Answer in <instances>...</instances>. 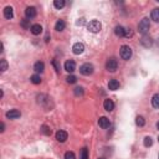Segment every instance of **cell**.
Wrapping results in <instances>:
<instances>
[{
  "instance_id": "cell-1",
  "label": "cell",
  "mask_w": 159,
  "mask_h": 159,
  "mask_svg": "<svg viewBox=\"0 0 159 159\" xmlns=\"http://www.w3.org/2000/svg\"><path fill=\"white\" fill-rule=\"evenodd\" d=\"M150 29V21L148 18H144V19H142L141 20V23L138 24V30H139V33L141 34H146L148 33V30Z\"/></svg>"
},
{
  "instance_id": "cell-2",
  "label": "cell",
  "mask_w": 159,
  "mask_h": 159,
  "mask_svg": "<svg viewBox=\"0 0 159 159\" xmlns=\"http://www.w3.org/2000/svg\"><path fill=\"white\" fill-rule=\"evenodd\" d=\"M87 29L91 31V33L96 34V33H99V31H101V29H102V25H101V23H99L98 20H92V21H89V23H88Z\"/></svg>"
},
{
  "instance_id": "cell-3",
  "label": "cell",
  "mask_w": 159,
  "mask_h": 159,
  "mask_svg": "<svg viewBox=\"0 0 159 159\" xmlns=\"http://www.w3.org/2000/svg\"><path fill=\"white\" fill-rule=\"evenodd\" d=\"M119 55H121V57H122L123 60H129L131 57H132V49H131L129 46L123 45V46L121 47Z\"/></svg>"
},
{
  "instance_id": "cell-4",
  "label": "cell",
  "mask_w": 159,
  "mask_h": 159,
  "mask_svg": "<svg viewBox=\"0 0 159 159\" xmlns=\"http://www.w3.org/2000/svg\"><path fill=\"white\" fill-rule=\"evenodd\" d=\"M80 72H81L83 76L92 75L93 73V65H91V63H83V65L80 67Z\"/></svg>"
},
{
  "instance_id": "cell-5",
  "label": "cell",
  "mask_w": 159,
  "mask_h": 159,
  "mask_svg": "<svg viewBox=\"0 0 159 159\" xmlns=\"http://www.w3.org/2000/svg\"><path fill=\"white\" fill-rule=\"evenodd\" d=\"M117 67H118V62L114 57H111V59L107 61V63H106V68L111 72H114L116 70H117Z\"/></svg>"
},
{
  "instance_id": "cell-6",
  "label": "cell",
  "mask_w": 159,
  "mask_h": 159,
  "mask_svg": "<svg viewBox=\"0 0 159 159\" xmlns=\"http://www.w3.org/2000/svg\"><path fill=\"white\" fill-rule=\"evenodd\" d=\"M72 51L75 55H81L84 51V45L82 44V42H76V44L72 46Z\"/></svg>"
},
{
  "instance_id": "cell-7",
  "label": "cell",
  "mask_w": 159,
  "mask_h": 159,
  "mask_svg": "<svg viewBox=\"0 0 159 159\" xmlns=\"http://www.w3.org/2000/svg\"><path fill=\"white\" fill-rule=\"evenodd\" d=\"M67 137H68V134H67V132H65V131H61V129H60V131L56 132V139L59 141L60 143L66 142Z\"/></svg>"
},
{
  "instance_id": "cell-8",
  "label": "cell",
  "mask_w": 159,
  "mask_h": 159,
  "mask_svg": "<svg viewBox=\"0 0 159 159\" xmlns=\"http://www.w3.org/2000/svg\"><path fill=\"white\" fill-rule=\"evenodd\" d=\"M65 70L67 71V72H73L76 70V63H75V61L73 60H68V61H66L65 62Z\"/></svg>"
},
{
  "instance_id": "cell-9",
  "label": "cell",
  "mask_w": 159,
  "mask_h": 159,
  "mask_svg": "<svg viewBox=\"0 0 159 159\" xmlns=\"http://www.w3.org/2000/svg\"><path fill=\"white\" fill-rule=\"evenodd\" d=\"M21 116V113H20V111H18V109H10L9 112L6 113V118H9V119H16V118H19Z\"/></svg>"
},
{
  "instance_id": "cell-10",
  "label": "cell",
  "mask_w": 159,
  "mask_h": 159,
  "mask_svg": "<svg viewBox=\"0 0 159 159\" xmlns=\"http://www.w3.org/2000/svg\"><path fill=\"white\" fill-rule=\"evenodd\" d=\"M103 107L104 109L107 111V112H112V111L114 109V103H113V101L112 99H104V102H103Z\"/></svg>"
},
{
  "instance_id": "cell-11",
  "label": "cell",
  "mask_w": 159,
  "mask_h": 159,
  "mask_svg": "<svg viewBox=\"0 0 159 159\" xmlns=\"http://www.w3.org/2000/svg\"><path fill=\"white\" fill-rule=\"evenodd\" d=\"M25 15L28 19H33L36 16V9L34 6H28L25 10Z\"/></svg>"
},
{
  "instance_id": "cell-12",
  "label": "cell",
  "mask_w": 159,
  "mask_h": 159,
  "mask_svg": "<svg viewBox=\"0 0 159 159\" xmlns=\"http://www.w3.org/2000/svg\"><path fill=\"white\" fill-rule=\"evenodd\" d=\"M98 126L101 127V128H103V129L108 128L109 127V119L107 117H101L98 119Z\"/></svg>"
},
{
  "instance_id": "cell-13",
  "label": "cell",
  "mask_w": 159,
  "mask_h": 159,
  "mask_svg": "<svg viewBox=\"0 0 159 159\" xmlns=\"http://www.w3.org/2000/svg\"><path fill=\"white\" fill-rule=\"evenodd\" d=\"M141 44L144 46V47H150L152 45H153V40H152V38H149V36H143L142 38V40H141Z\"/></svg>"
},
{
  "instance_id": "cell-14",
  "label": "cell",
  "mask_w": 159,
  "mask_h": 159,
  "mask_svg": "<svg viewBox=\"0 0 159 159\" xmlns=\"http://www.w3.org/2000/svg\"><path fill=\"white\" fill-rule=\"evenodd\" d=\"M4 16H5V19H8V20L14 18V13H13V8L11 6H6L4 9Z\"/></svg>"
},
{
  "instance_id": "cell-15",
  "label": "cell",
  "mask_w": 159,
  "mask_h": 159,
  "mask_svg": "<svg viewBox=\"0 0 159 159\" xmlns=\"http://www.w3.org/2000/svg\"><path fill=\"white\" fill-rule=\"evenodd\" d=\"M30 31L33 33L34 35H40L41 33H42V26L41 25H39V24H35V25H33L30 28Z\"/></svg>"
},
{
  "instance_id": "cell-16",
  "label": "cell",
  "mask_w": 159,
  "mask_h": 159,
  "mask_svg": "<svg viewBox=\"0 0 159 159\" xmlns=\"http://www.w3.org/2000/svg\"><path fill=\"white\" fill-rule=\"evenodd\" d=\"M108 88L111 89V91H116V89L119 88V82L117 81V80H111V81L108 82Z\"/></svg>"
},
{
  "instance_id": "cell-17",
  "label": "cell",
  "mask_w": 159,
  "mask_h": 159,
  "mask_svg": "<svg viewBox=\"0 0 159 159\" xmlns=\"http://www.w3.org/2000/svg\"><path fill=\"white\" fill-rule=\"evenodd\" d=\"M34 70L36 72H44V70H45L44 62H42V61H38V62L35 63V66H34Z\"/></svg>"
},
{
  "instance_id": "cell-18",
  "label": "cell",
  "mask_w": 159,
  "mask_h": 159,
  "mask_svg": "<svg viewBox=\"0 0 159 159\" xmlns=\"http://www.w3.org/2000/svg\"><path fill=\"white\" fill-rule=\"evenodd\" d=\"M124 31H126V29L123 28V26H121V25L116 26V29H114V33H116V35L119 36V38H122V36H124Z\"/></svg>"
},
{
  "instance_id": "cell-19",
  "label": "cell",
  "mask_w": 159,
  "mask_h": 159,
  "mask_svg": "<svg viewBox=\"0 0 159 159\" xmlns=\"http://www.w3.org/2000/svg\"><path fill=\"white\" fill-rule=\"evenodd\" d=\"M65 28H66V23L63 20H59L56 23V25H55V29L57 30V31H62V30H65Z\"/></svg>"
},
{
  "instance_id": "cell-20",
  "label": "cell",
  "mask_w": 159,
  "mask_h": 159,
  "mask_svg": "<svg viewBox=\"0 0 159 159\" xmlns=\"http://www.w3.org/2000/svg\"><path fill=\"white\" fill-rule=\"evenodd\" d=\"M150 16H152V20H154V21H157V23H159V8H155V9L152 10Z\"/></svg>"
},
{
  "instance_id": "cell-21",
  "label": "cell",
  "mask_w": 159,
  "mask_h": 159,
  "mask_svg": "<svg viewBox=\"0 0 159 159\" xmlns=\"http://www.w3.org/2000/svg\"><path fill=\"white\" fill-rule=\"evenodd\" d=\"M152 104L154 108H159V93H155L152 98Z\"/></svg>"
},
{
  "instance_id": "cell-22",
  "label": "cell",
  "mask_w": 159,
  "mask_h": 159,
  "mask_svg": "<svg viewBox=\"0 0 159 159\" xmlns=\"http://www.w3.org/2000/svg\"><path fill=\"white\" fill-rule=\"evenodd\" d=\"M41 132H42V133H44L45 136H51V133H52V131H51L50 127H49V126H45V124L41 127Z\"/></svg>"
},
{
  "instance_id": "cell-23",
  "label": "cell",
  "mask_w": 159,
  "mask_h": 159,
  "mask_svg": "<svg viewBox=\"0 0 159 159\" xmlns=\"http://www.w3.org/2000/svg\"><path fill=\"white\" fill-rule=\"evenodd\" d=\"M30 81L33 82L34 84H40L41 83V77L39 75H33V76H31V78H30Z\"/></svg>"
},
{
  "instance_id": "cell-24",
  "label": "cell",
  "mask_w": 159,
  "mask_h": 159,
  "mask_svg": "<svg viewBox=\"0 0 159 159\" xmlns=\"http://www.w3.org/2000/svg\"><path fill=\"white\" fill-rule=\"evenodd\" d=\"M54 6L56 9H62L65 6V0H55L54 1Z\"/></svg>"
},
{
  "instance_id": "cell-25",
  "label": "cell",
  "mask_w": 159,
  "mask_h": 159,
  "mask_svg": "<svg viewBox=\"0 0 159 159\" xmlns=\"http://www.w3.org/2000/svg\"><path fill=\"white\" fill-rule=\"evenodd\" d=\"M136 123H137V126H139V127H143L146 124V121H144V118L142 117V116H138V117L136 118Z\"/></svg>"
},
{
  "instance_id": "cell-26",
  "label": "cell",
  "mask_w": 159,
  "mask_h": 159,
  "mask_svg": "<svg viewBox=\"0 0 159 159\" xmlns=\"http://www.w3.org/2000/svg\"><path fill=\"white\" fill-rule=\"evenodd\" d=\"M0 66H1V67H0V70H1V72H5V71L8 70V62L5 61L4 59H3L1 61H0Z\"/></svg>"
},
{
  "instance_id": "cell-27",
  "label": "cell",
  "mask_w": 159,
  "mask_h": 159,
  "mask_svg": "<svg viewBox=\"0 0 159 159\" xmlns=\"http://www.w3.org/2000/svg\"><path fill=\"white\" fill-rule=\"evenodd\" d=\"M153 144V141L150 137H146L144 138V147H150Z\"/></svg>"
},
{
  "instance_id": "cell-28",
  "label": "cell",
  "mask_w": 159,
  "mask_h": 159,
  "mask_svg": "<svg viewBox=\"0 0 159 159\" xmlns=\"http://www.w3.org/2000/svg\"><path fill=\"white\" fill-rule=\"evenodd\" d=\"M81 159H88V152H87V148H83L81 150Z\"/></svg>"
},
{
  "instance_id": "cell-29",
  "label": "cell",
  "mask_w": 159,
  "mask_h": 159,
  "mask_svg": "<svg viewBox=\"0 0 159 159\" xmlns=\"http://www.w3.org/2000/svg\"><path fill=\"white\" fill-rule=\"evenodd\" d=\"M124 36H126L127 39L132 38V36H133V30H132V29H126V31H124Z\"/></svg>"
},
{
  "instance_id": "cell-30",
  "label": "cell",
  "mask_w": 159,
  "mask_h": 159,
  "mask_svg": "<svg viewBox=\"0 0 159 159\" xmlns=\"http://www.w3.org/2000/svg\"><path fill=\"white\" fill-rule=\"evenodd\" d=\"M73 92H75L76 96H82L84 91H83V88H82V87H76V88H75V91H73Z\"/></svg>"
},
{
  "instance_id": "cell-31",
  "label": "cell",
  "mask_w": 159,
  "mask_h": 159,
  "mask_svg": "<svg viewBox=\"0 0 159 159\" xmlns=\"http://www.w3.org/2000/svg\"><path fill=\"white\" fill-rule=\"evenodd\" d=\"M65 159H76V155L73 152H67L65 154Z\"/></svg>"
},
{
  "instance_id": "cell-32",
  "label": "cell",
  "mask_w": 159,
  "mask_h": 159,
  "mask_svg": "<svg viewBox=\"0 0 159 159\" xmlns=\"http://www.w3.org/2000/svg\"><path fill=\"white\" fill-rule=\"evenodd\" d=\"M66 80H67V82H68V83H75V82L77 81V78H76L75 76H68Z\"/></svg>"
},
{
  "instance_id": "cell-33",
  "label": "cell",
  "mask_w": 159,
  "mask_h": 159,
  "mask_svg": "<svg viewBox=\"0 0 159 159\" xmlns=\"http://www.w3.org/2000/svg\"><path fill=\"white\" fill-rule=\"evenodd\" d=\"M84 23H86V20H84L83 18H81V19H80V20L77 21L76 24H77V25H80V26H82V25H84Z\"/></svg>"
},
{
  "instance_id": "cell-34",
  "label": "cell",
  "mask_w": 159,
  "mask_h": 159,
  "mask_svg": "<svg viewBox=\"0 0 159 159\" xmlns=\"http://www.w3.org/2000/svg\"><path fill=\"white\" fill-rule=\"evenodd\" d=\"M29 21H30V20H23L21 25H23L24 28H30V26H29Z\"/></svg>"
},
{
  "instance_id": "cell-35",
  "label": "cell",
  "mask_w": 159,
  "mask_h": 159,
  "mask_svg": "<svg viewBox=\"0 0 159 159\" xmlns=\"http://www.w3.org/2000/svg\"><path fill=\"white\" fill-rule=\"evenodd\" d=\"M52 63H54V66L56 67V71H60V66H59V65H57V62H56L55 60H54V61H52Z\"/></svg>"
},
{
  "instance_id": "cell-36",
  "label": "cell",
  "mask_w": 159,
  "mask_h": 159,
  "mask_svg": "<svg viewBox=\"0 0 159 159\" xmlns=\"http://www.w3.org/2000/svg\"><path fill=\"white\" fill-rule=\"evenodd\" d=\"M4 131H5V124H4V123H1V129H0V132H1V133H3Z\"/></svg>"
},
{
  "instance_id": "cell-37",
  "label": "cell",
  "mask_w": 159,
  "mask_h": 159,
  "mask_svg": "<svg viewBox=\"0 0 159 159\" xmlns=\"http://www.w3.org/2000/svg\"><path fill=\"white\" fill-rule=\"evenodd\" d=\"M157 128L159 129V122H158V123H157Z\"/></svg>"
},
{
  "instance_id": "cell-38",
  "label": "cell",
  "mask_w": 159,
  "mask_h": 159,
  "mask_svg": "<svg viewBox=\"0 0 159 159\" xmlns=\"http://www.w3.org/2000/svg\"><path fill=\"white\" fill-rule=\"evenodd\" d=\"M98 159H104V158H98Z\"/></svg>"
},
{
  "instance_id": "cell-39",
  "label": "cell",
  "mask_w": 159,
  "mask_h": 159,
  "mask_svg": "<svg viewBox=\"0 0 159 159\" xmlns=\"http://www.w3.org/2000/svg\"><path fill=\"white\" fill-rule=\"evenodd\" d=\"M158 142H159V137H158Z\"/></svg>"
},
{
  "instance_id": "cell-40",
  "label": "cell",
  "mask_w": 159,
  "mask_h": 159,
  "mask_svg": "<svg viewBox=\"0 0 159 159\" xmlns=\"http://www.w3.org/2000/svg\"><path fill=\"white\" fill-rule=\"evenodd\" d=\"M158 157H159V155H158Z\"/></svg>"
}]
</instances>
